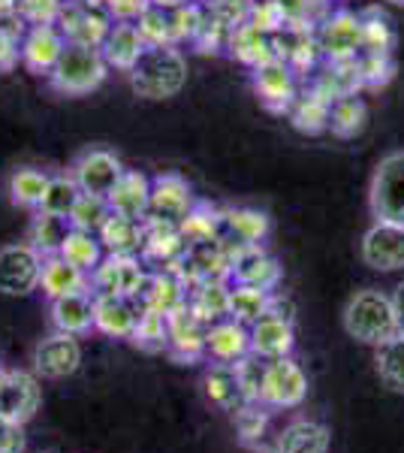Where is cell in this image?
Instances as JSON below:
<instances>
[{
  "label": "cell",
  "mask_w": 404,
  "mask_h": 453,
  "mask_svg": "<svg viewBox=\"0 0 404 453\" xmlns=\"http://www.w3.org/2000/svg\"><path fill=\"white\" fill-rule=\"evenodd\" d=\"M127 76L139 97L169 100L187 82V61L179 46H149Z\"/></svg>",
  "instance_id": "obj_1"
},
{
  "label": "cell",
  "mask_w": 404,
  "mask_h": 453,
  "mask_svg": "<svg viewBox=\"0 0 404 453\" xmlns=\"http://www.w3.org/2000/svg\"><path fill=\"white\" fill-rule=\"evenodd\" d=\"M344 330H347L350 339L377 348L380 342L399 333L393 296H386L384 290H359V294H354L344 305Z\"/></svg>",
  "instance_id": "obj_2"
},
{
  "label": "cell",
  "mask_w": 404,
  "mask_h": 453,
  "mask_svg": "<svg viewBox=\"0 0 404 453\" xmlns=\"http://www.w3.org/2000/svg\"><path fill=\"white\" fill-rule=\"evenodd\" d=\"M109 64L103 58V49L82 46V42H67L61 61L49 73V82L64 97H85V94L97 91L109 76Z\"/></svg>",
  "instance_id": "obj_3"
},
{
  "label": "cell",
  "mask_w": 404,
  "mask_h": 453,
  "mask_svg": "<svg viewBox=\"0 0 404 453\" xmlns=\"http://www.w3.org/2000/svg\"><path fill=\"white\" fill-rule=\"evenodd\" d=\"M369 206L377 221L404 224V151H389L371 175Z\"/></svg>",
  "instance_id": "obj_4"
},
{
  "label": "cell",
  "mask_w": 404,
  "mask_h": 453,
  "mask_svg": "<svg viewBox=\"0 0 404 453\" xmlns=\"http://www.w3.org/2000/svg\"><path fill=\"white\" fill-rule=\"evenodd\" d=\"M151 269H145L142 257L136 254H106L100 266L91 273V290L94 294H121L136 299L149 281Z\"/></svg>",
  "instance_id": "obj_5"
},
{
  "label": "cell",
  "mask_w": 404,
  "mask_h": 453,
  "mask_svg": "<svg viewBox=\"0 0 404 453\" xmlns=\"http://www.w3.org/2000/svg\"><path fill=\"white\" fill-rule=\"evenodd\" d=\"M42 254L31 242L0 248V294L27 296L40 288Z\"/></svg>",
  "instance_id": "obj_6"
},
{
  "label": "cell",
  "mask_w": 404,
  "mask_h": 453,
  "mask_svg": "<svg viewBox=\"0 0 404 453\" xmlns=\"http://www.w3.org/2000/svg\"><path fill=\"white\" fill-rule=\"evenodd\" d=\"M308 396V375L293 357H278L266 363L263 405L266 408H299Z\"/></svg>",
  "instance_id": "obj_7"
},
{
  "label": "cell",
  "mask_w": 404,
  "mask_h": 453,
  "mask_svg": "<svg viewBox=\"0 0 404 453\" xmlns=\"http://www.w3.org/2000/svg\"><path fill=\"white\" fill-rule=\"evenodd\" d=\"M359 254L374 273H399L404 269V224L374 221L359 242Z\"/></svg>",
  "instance_id": "obj_8"
},
{
  "label": "cell",
  "mask_w": 404,
  "mask_h": 453,
  "mask_svg": "<svg viewBox=\"0 0 404 453\" xmlns=\"http://www.w3.org/2000/svg\"><path fill=\"white\" fill-rule=\"evenodd\" d=\"M115 19L109 16V10L91 6L85 0H64L61 19L57 27L67 36V42H82V46H103L109 31H112Z\"/></svg>",
  "instance_id": "obj_9"
},
{
  "label": "cell",
  "mask_w": 404,
  "mask_h": 453,
  "mask_svg": "<svg viewBox=\"0 0 404 453\" xmlns=\"http://www.w3.org/2000/svg\"><path fill=\"white\" fill-rule=\"evenodd\" d=\"M326 61H344L362 52V19L350 10H335L314 31Z\"/></svg>",
  "instance_id": "obj_10"
},
{
  "label": "cell",
  "mask_w": 404,
  "mask_h": 453,
  "mask_svg": "<svg viewBox=\"0 0 404 453\" xmlns=\"http://www.w3.org/2000/svg\"><path fill=\"white\" fill-rule=\"evenodd\" d=\"M251 82L254 91L260 97V104L269 109V112H290L293 100L299 97V85H296V73L290 70V64L281 61V58H271V61L260 64V67L251 70Z\"/></svg>",
  "instance_id": "obj_11"
},
{
  "label": "cell",
  "mask_w": 404,
  "mask_h": 453,
  "mask_svg": "<svg viewBox=\"0 0 404 453\" xmlns=\"http://www.w3.org/2000/svg\"><path fill=\"white\" fill-rule=\"evenodd\" d=\"M40 405H42V387L36 372H21V369L6 372L4 387H0V418L25 426L40 411Z\"/></svg>",
  "instance_id": "obj_12"
},
{
  "label": "cell",
  "mask_w": 404,
  "mask_h": 453,
  "mask_svg": "<svg viewBox=\"0 0 404 453\" xmlns=\"http://www.w3.org/2000/svg\"><path fill=\"white\" fill-rule=\"evenodd\" d=\"M121 173H124L121 157L109 149H88L70 166V175L82 188V194H97V196H109L115 181L121 179Z\"/></svg>",
  "instance_id": "obj_13"
},
{
  "label": "cell",
  "mask_w": 404,
  "mask_h": 453,
  "mask_svg": "<svg viewBox=\"0 0 404 453\" xmlns=\"http://www.w3.org/2000/svg\"><path fill=\"white\" fill-rule=\"evenodd\" d=\"M79 366H82V345H79V335L55 330L34 350V372L40 378H49V381L70 378Z\"/></svg>",
  "instance_id": "obj_14"
},
{
  "label": "cell",
  "mask_w": 404,
  "mask_h": 453,
  "mask_svg": "<svg viewBox=\"0 0 404 453\" xmlns=\"http://www.w3.org/2000/svg\"><path fill=\"white\" fill-rule=\"evenodd\" d=\"M196 203L194 188L185 175L179 173H160L151 179V206L149 218L154 221H172L179 224Z\"/></svg>",
  "instance_id": "obj_15"
},
{
  "label": "cell",
  "mask_w": 404,
  "mask_h": 453,
  "mask_svg": "<svg viewBox=\"0 0 404 453\" xmlns=\"http://www.w3.org/2000/svg\"><path fill=\"white\" fill-rule=\"evenodd\" d=\"M64 49H67V36L61 34V27L36 25V27H27L19 52H21V64H25L27 70L36 73V76H49V73L55 70V64L61 61Z\"/></svg>",
  "instance_id": "obj_16"
},
{
  "label": "cell",
  "mask_w": 404,
  "mask_h": 453,
  "mask_svg": "<svg viewBox=\"0 0 404 453\" xmlns=\"http://www.w3.org/2000/svg\"><path fill=\"white\" fill-rule=\"evenodd\" d=\"M166 326H169V339L166 350L175 357L179 363H196L205 357V330L209 326L196 318L187 305L175 309L172 314H166Z\"/></svg>",
  "instance_id": "obj_17"
},
{
  "label": "cell",
  "mask_w": 404,
  "mask_h": 453,
  "mask_svg": "<svg viewBox=\"0 0 404 453\" xmlns=\"http://www.w3.org/2000/svg\"><path fill=\"white\" fill-rule=\"evenodd\" d=\"M271 230V221L266 211L239 206V209H224V224H220V239L230 245L232 257L241 248H254L266 242Z\"/></svg>",
  "instance_id": "obj_18"
},
{
  "label": "cell",
  "mask_w": 404,
  "mask_h": 453,
  "mask_svg": "<svg viewBox=\"0 0 404 453\" xmlns=\"http://www.w3.org/2000/svg\"><path fill=\"white\" fill-rule=\"evenodd\" d=\"M230 281L260 288V290H275L281 284V263L271 257L263 245L241 248V251H236V257H232Z\"/></svg>",
  "instance_id": "obj_19"
},
{
  "label": "cell",
  "mask_w": 404,
  "mask_h": 453,
  "mask_svg": "<svg viewBox=\"0 0 404 453\" xmlns=\"http://www.w3.org/2000/svg\"><path fill=\"white\" fill-rule=\"evenodd\" d=\"M251 354V326L236 318H224L205 330V357L211 363H239Z\"/></svg>",
  "instance_id": "obj_20"
},
{
  "label": "cell",
  "mask_w": 404,
  "mask_h": 453,
  "mask_svg": "<svg viewBox=\"0 0 404 453\" xmlns=\"http://www.w3.org/2000/svg\"><path fill=\"white\" fill-rule=\"evenodd\" d=\"M139 309L130 296L94 294V330L109 339H133Z\"/></svg>",
  "instance_id": "obj_21"
},
{
  "label": "cell",
  "mask_w": 404,
  "mask_h": 453,
  "mask_svg": "<svg viewBox=\"0 0 404 453\" xmlns=\"http://www.w3.org/2000/svg\"><path fill=\"white\" fill-rule=\"evenodd\" d=\"M187 251V239L181 236L179 224L172 221H154L145 218V245H142V263H154L157 269H166L179 263Z\"/></svg>",
  "instance_id": "obj_22"
},
{
  "label": "cell",
  "mask_w": 404,
  "mask_h": 453,
  "mask_svg": "<svg viewBox=\"0 0 404 453\" xmlns=\"http://www.w3.org/2000/svg\"><path fill=\"white\" fill-rule=\"evenodd\" d=\"M103 58L112 70L130 73L139 64V58L145 55L149 42H145L142 31H139L136 21H115L112 31H109L106 42H103Z\"/></svg>",
  "instance_id": "obj_23"
},
{
  "label": "cell",
  "mask_w": 404,
  "mask_h": 453,
  "mask_svg": "<svg viewBox=\"0 0 404 453\" xmlns=\"http://www.w3.org/2000/svg\"><path fill=\"white\" fill-rule=\"evenodd\" d=\"M106 200L115 215L145 221V218H149V206H151V179L139 170H124Z\"/></svg>",
  "instance_id": "obj_24"
},
{
  "label": "cell",
  "mask_w": 404,
  "mask_h": 453,
  "mask_svg": "<svg viewBox=\"0 0 404 453\" xmlns=\"http://www.w3.org/2000/svg\"><path fill=\"white\" fill-rule=\"evenodd\" d=\"M293 348H296V330L290 320L263 314L256 324H251V354L263 360H278V357H290Z\"/></svg>",
  "instance_id": "obj_25"
},
{
  "label": "cell",
  "mask_w": 404,
  "mask_h": 453,
  "mask_svg": "<svg viewBox=\"0 0 404 453\" xmlns=\"http://www.w3.org/2000/svg\"><path fill=\"white\" fill-rule=\"evenodd\" d=\"M202 384H205V396H209L211 405H217L220 411L239 414L245 405H251V402L245 399V390H241L232 363H209Z\"/></svg>",
  "instance_id": "obj_26"
},
{
  "label": "cell",
  "mask_w": 404,
  "mask_h": 453,
  "mask_svg": "<svg viewBox=\"0 0 404 453\" xmlns=\"http://www.w3.org/2000/svg\"><path fill=\"white\" fill-rule=\"evenodd\" d=\"M40 288L49 299H61L91 290V275L82 273L79 266H72L70 260H64L61 254H51V257H42Z\"/></svg>",
  "instance_id": "obj_27"
},
{
  "label": "cell",
  "mask_w": 404,
  "mask_h": 453,
  "mask_svg": "<svg viewBox=\"0 0 404 453\" xmlns=\"http://www.w3.org/2000/svg\"><path fill=\"white\" fill-rule=\"evenodd\" d=\"M51 326L57 333L85 335L94 330V290L51 299Z\"/></svg>",
  "instance_id": "obj_28"
},
{
  "label": "cell",
  "mask_w": 404,
  "mask_h": 453,
  "mask_svg": "<svg viewBox=\"0 0 404 453\" xmlns=\"http://www.w3.org/2000/svg\"><path fill=\"white\" fill-rule=\"evenodd\" d=\"M226 49L232 52L236 61H241L245 67H260L275 58V46H271V34L260 31L254 21H241L230 31V40H226Z\"/></svg>",
  "instance_id": "obj_29"
},
{
  "label": "cell",
  "mask_w": 404,
  "mask_h": 453,
  "mask_svg": "<svg viewBox=\"0 0 404 453\" xmlns=\"http://www.w3.org/2000/svg\"><path fill=\"white\" fill-rule=\"evenodd\" d=\"M230 288L232 281H200L187 290V309L202 320L205 326L230 318Z\"/></svg>",
  "instance_id": "obj_30"
},
{
  "label": "cell",
  "mask_w": 404,
  "mask_h": 453,
  "mask_svg": "<svg viewBox=\"0 0 404 453\" xmlns=\"http://www.w3.org/2000/svg\"><path fill=\"white\" fill-rule=\"evenodd\" d=\"M329 429L317 420H293L275 435V453H326Z\"/></svg>",
  "instance_id": "obj_31"
},
{
  "label": "cell",
  "mask_w": 404,
  "mask_h": 453,
  "mask_svg": "<svg viewBox=\"0 0 404 453\" xmlns=\"http://www.w3.org/2000/svg\"><path fill=\"white\" fill-rule=\"evenodd\" d=\"M106 254H142L145 245V221L139 218H124V215H109V221L103 224L97 233Z\"/></svg>",
  "instance_id": "obj_32"
},
{
  "label": "cell",
  "mask_w": 404,
  "mask_h": 453,
  "mask_svg": "<svg viewBox=\"0 0 404 453\" xmlns=\"http://www.w3.org/2000/svg\"><path fill=\"white\" fill-rule=\"evenodd\" d=\"M369 121V106L359 94H347V97H338L329 106V134L338 140H354L365 130Z\"/></svg>",
  "instance_id": "obj_33"
},
{
  "label": "cell",
  "mask_w": 404,
  "mask_h": 453,
  "mask_svg": "<svg viewBox=\"0 0 404 453\" xmlns=\"http://www.w3.org/2000/svg\"><path fill=\"white\" fill-rule=\"evenodd\" d=\"M220 224H224V209H215L211 203L196 200L187 215L179 221V230L187 239V245L215 242V239H220Z\"/></svg>",
  "instance_id": "obj_34"
},
{
  "label": "cell",
  "mask_w": 404,
  "mask_h": 453,
  "mask_svg": "<svg viewBox=\"0 0 404 453\" xmlns=\"http://www.w3.org/2000/svg\"><path fill=\"white\" fill-rule=\"evenodd\" d=\"M329 100H323L317 91H311L308 88L305 94H299L296 100H293V106H290V124L299 130V134H308V136H314V134H323V130H329Z\"/></svg>",
  "instance_id": "obj_35"
},
{
  "label": "cell",
  "mask_w": 404,
  "mask_h": 453,
  "mask_svg": "<svg viewBox=\"0 0 404 453\" xmlns=\"http://www.w3.org/2000/svg\"><path fill=\"white\" fill-rule=\"evenodd\" d=\"M72 224L70 218L64 215H51V211H36L34 224H31V245L42 257H51V254H61L64 242H67Z\"/></svg>",
  "instance_id": "obj_36"
},
{
  "label": "cell",
  "mask_w": 404,
  "mask_h": 453,
  "mask_svg": "<svg viewBox=\"0 0 404 453\" xmlns=\"http://www.w3.org/2000/svg\"><path fill=\"white\" fill-rule=\"evenodd\" d=\"M374 363H377V375L389 390L404 393V330L389 335L374 348Z\"/></svg>",
  "instance_id": "obj_37"
},
{
  "label": "cell",
  "mask_w": 404,
  "mask_h": 453,
  "mask_svg": "<svg viewBox=\"0 0 404 453\" xmlns=\"http://www.w3.org/2000/svg\"><path fill=\"white\" fill-rule=\"evenodd\" d=\"M61 257L70 260L72 266H79L82 273L91 275L94 269L100 266V260L106 257V248H103L97 233L76 230V226H72L67 242H64V248H61Z\"/></svg>",
  "instance_id": "obj_38"
},
{
  "label": "cell",
  "mask_w": 404,
  "mask_h": 453,
  "mask_svg": "<svg viewBox=\"0 0 404 453\" xmlns=\"http://www.w3.org/2000/svg\"><path fill=\"white\" fill-rule=\"evenodd\" d=\"M49 179L51 175L36 170V166H21V170L10 175V200L21 209H40Z\"/></svg>",
  "instance_id": "obj_39"
},
{
  "label": "cell",
  "mask_w": 404,
  "mask_h": 453,
  "mask_svg": "<svg viewBox=\"0 0 404 453\" xmlns=\"http://www.w3.org/2000/svg\"><path fill=\"white\" fill-rule=\"evenodd\" d=\"M271 290L248 288V284H232L230 288V318L241 320V324H256L269 309Z\"/></svg>",
  "instance_id": "obj_40"
},
{
  "label": "cell",
  "mask_w": 404,
  "mask_h": 453,
  "mask_svg": "<svg viewBox=\"0 0 404 453\" xmlns=\"http://www.w3.org/2000/svg\"><path fill=\"white\" fill-rule=\"evenodd\" d=\"M232 420H236L239 441L245 444V448H251V450L260 453L263 441H266V435H269V411H266V405H260V402H251V405H245L239 414H232Z\"/></svg>",
  "instance_id": "obj_41"
},
{
  "label": "cell",
  "mask_w": 404,
  "mask_h": 453,
  "mask_svg": "<svg viewBox=\"0 0 404 453\" xmlns=\"http://www.w3.org/2000/svg\"><path fill=\"white\" fill-rule=\"evenodd\" d=\"M359 19H362V55H389L395 42L393 21L380 10H369Z\"/></svg>",
  "instance_id": "obj_42"
},
{
  "label": "cell",
  "mask_w": 404,
  "mask_h": 453,
  "mask_svg": "<svg viewBox=\"0 0 404 453\" xmlns=\"http://www.w3.org/2000/svg\"><path fill=\"white\" fill-rule=\"evenodd\" d=\"M79 196H82V188L76 185V179H72L70 173L67 175H51L46 196H42V203L36 211H51V215L70 218V211H72V206H76Z\"/></svg>",
  "instance_id": "obj_43"
},
{
  "label": "cell",
  "mask_w": 404,
  "mask_h": 453,
  "mask_svg": "<svg viewBox=\"0 0 404 453\" xmlns=\"http://www.w3.org/2000/svg\"><path fill=\"white\" fill-rule=\"evenodd\" d=\"M112 209H109V200L106 196H97V194H82L76 200V206L70 211V224L76 230H88V233H100L103 224L109 221Z\"/></svg>",
  "instance_id": "obj_44"
},
{
  "label": "cell",
  "mask_w": 404,
  "mask_h": 453,
  "mask_svg": "<svg viewBox=\"0 0 404 453\" xmlns=\"http://www.w3.org/2000/svg\"><path fill=\"white\" fill-rule=\"evenodd\" d=\"M166 339H169V326H166V314L160 311H139L136 330H133V345L142 350H166Z\"/></svg>",
  "instance_id": "obj_45"
},
{
  "label": "cell",
  "mask_w": 404,
  "mask_h": 453,
  "mask_svg": "<svg viewBox=\"0 0 404 453\" xmlns=\"http://www.w3.org/2000/svg\"><path fill=\"white\" fill-rule=\"evenodd\" d=\"M139 31H142L145 42L149 46H175V36H172V19H169L166 6H154L149 4L145 12L136 19Z\"/></svg>",
  "instance_id": "obj_46"
},
{
  "label": "cell",
  "mask_w": 404,
  "mask_h": 453,
  "mask_svg": "<svg viewBox=\"0 0 404 453\" xmlns=\"http://www.w3.org/2000/svg\"><path fill=\"white\" fill-rule=\"evenodd\" d=\"M169 19H172V36H175V46H179L181 40H190V42L196 40L200 27L205 25V19H209V10H202L200 4L187 0V4H181V6H172Z\"/></svg>",
  "instance_id": "obj_47"
},
{
  "label": "cell",
  "mask_w": 404,
  "mask_h": 453,
  "mask_svg": "<svg viewBox=\"0 0 404 453\" xmlns=\"http://www.w3.org/2000/svg\"><path fill=\"white\" fill-rule=\"evenodd\" d=\"M266 363L263 357L256 354H248L241 357L239 363H232L236 366V375H239V384L241 390H245V399L248 402H260L263 405V381H266Z\"/></svg>",
  "instance_id": "obj_48"
},
{
  "label": "cell",
  "mask_w": 404,
  "mask_h": 453,
  "mask_svg": "<svg viewBox=\"0 0 404 453\" xmlns=\"http://www.w3.org/2000/svg\"><path fill=\"white\" fill-rule=\"evenodd\" d=\"M248 21H254V25L260 27V31H266V34H278V31H284V27L290 25L286 10H284V0H254Z\"/></svg>",
  "instance_id": "obj_49"
},
{
  "label": "cell",
  "mask_w": 404,
  "mask_h": 453,
  "mask_svg": "<svg viewBox=\"0 0 404 453\" xmlns=\"http://www.w3.org/2000/svg\"><path fill=\"white\" fill-rule=\"evenodd\" d=\"M61 10H64V0H19V16L27 21V27L57 25Z\"/></svg>",
  "instance_id": "obj_50"
},
{
  "label": "cell",
  "mask_w": 404,
  "mask_h": 453,
  "mask_svg": "<svg viewBox=\"0 0 404 453\" xmlns=\"http://www.w3.org/2000/svg\"><path fill=\"white\" fill-rule=\"evenodd\" d=\"M395 64L389 55H359V79L365 88H380L393 79Z\"/></svg>",
  "instance_id": "obj_51"
},
{
  "label": "cell",
  "mask_w": 404,
  "mask_h": 453,
  "mask_svg": "<svg viewBox=\"0 0 404 453\" xmlns=\"http://www.w3.org/2000/svg\"><path fill=\"white\" fill-rule=\"evenodd\" d=\"M25 450V429L19 423L0 418V453H21Z\"/></svg>",
  "instance_id": "obj_52"
},
{
  "label": "cell",
  "mask_w": 404,
  "mask_h": 453,
  "mask_svg": "<svg viewBox=\"0 0 404 453\" xmlns=\"http://www.w3.org/2000/svg\"><path fill=\"white\" fill-rule=\"evenodd\" d=\"M19 46H21L19 40H12V36L0 34V73H10L21 61Z\"/></svg>",
  "instance_id": "obj_53"
},
{
  "label": "cell",
  "mask_w": 404,
  "mask_h": 453,
  "mask_svg": "<svg viewBox=\"0 0 404 453\" xmlns=\"http://www.w3.org/2000/svg\"><path fill=\"white\" fill-rule=\"evenodd\" d=\"M266 314H269V318H281V320H290V324H293V320H296V305H293V299H286V296L271 290Z\"/></svg>",
  "instance_id": "obj_54"
},
{
  "label": "cell",
  "mask_w": 404,
  "mask_h": 453,
  "mask_svg": "<svg viewBox=\"0 0 404 453\" xmlns=\"http://www.w3.org/2000/svg\"><path fill=\"white\" fill-rule=\"evenodd\" d=\"M393 305H395V318H399V330H404V281L399 284V288H395Z\"/></svg>",
  "instance_id": "obj_55"
},
{
  "label": "cell",
  "mask_w": 404,
  "mask_h": 453,
  "mask_svg": "<svg viewBox=\"0 0 404 453\" xmlns=\"http://www.w3.org/2000/svg\"><path fill=\"white\" fill-rule=\"evenodd\" d=\"M19 10V0H0V12H12Z\"/></svg>",
  "instance_id": "obj_56"
},
{
  "label": "cell",
  "mask_w": 404,
  "mask_h": 453,
  "mask_svg": "<svg viewBox=\"0 0 404 453\" xmlns=\"http://www.w3.org/2000/svg\"><path fill=\"white\" fill-rule=\"evenodd\" d=\"M389 4H399V6H404V0H389Z\"/></svg>",
  "instance_id": "obj_57"
}]
</instances>
